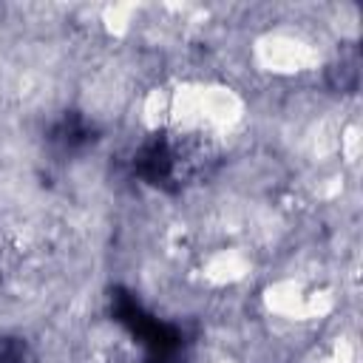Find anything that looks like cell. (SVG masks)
Returning a JSON list of instances; mask_svg holds the SVG:
<instances>
[{
    "label": "cell",
    "instance_id": "cell-1",
    "mask_svg": "<svg viewBox=\"0 0 363 363\" xmlns=\"http://www.w3.org/2000/svg\"><path fill=\"white\" fill-rule=\"evenodd\" d=\"M0 363H34V354L20 337H0Z\"/></svg>",
    "mask_w": 363,
    "mask_h": 363
}]
</instances>
